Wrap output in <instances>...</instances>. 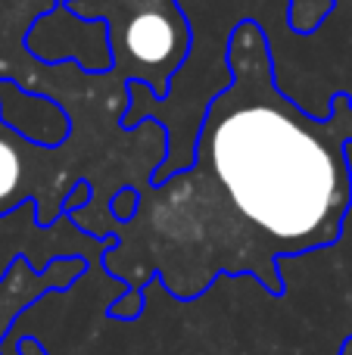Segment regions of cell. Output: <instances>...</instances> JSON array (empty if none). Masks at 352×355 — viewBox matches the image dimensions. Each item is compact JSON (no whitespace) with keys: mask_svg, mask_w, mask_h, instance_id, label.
I'll use <instances>...</instances> for the list:
<instances>
[{"mask_svg":"<svg viewBox=\"0 0 352 355\" xmlns=\"http://www.w3.org/2000/svg\"><path fill=\"white\" fill-rule=\"evenodd\" d=\"M19 181H22V156L10 141L0 137V215L22 206V202H16Z\"/></svg>","mask_w":352,"mask_h":355,"instance_id":"obj_5","label":"cell"},{"mask_svg":"<svg viewBox=\"0 0 352 355\" xmlns=\"http://www.w3.org/2000/svg\"><path fill=\"white\" fill-rule=\"evenodd\" d=\"M337 355H352V334H346V337H343L340 352H337Z\"/></svg>","mask_w":352,"mask_h":355,"instance_id":"obj_8","label":"cell"},{"mask_svg":"<svg viewBox=\"0 0 352 355\" xmlns=\"http://www.w3.org/2000/svg\"><path fill=\"white\" fill-rule=\"evenodd\" d=\"M231 85L206 103L193 153L162 184L137 187V212L116 225L100 268L125 284L106 318L137 321L147 284L197 302L218 277H256L287 293L281 262L328 250L352 209V97L334 91L328 116H309L274 78L259 19L231 31Z\"/></svg>","mask_w":352,"mask_h":355,"instance_id":"obj_1","label":"cell"},{"mask_svg":"<svg viewBox=\"0 0 352 355\" xmlns=\"http://www.w3.org/2000/svg\"><path fill=\"white\" fill-rule=\"evenodd\" d=\"M134 212H137V187L134 184H122L109 200V218L116 225H125V221L134 218Z\"/></svg>","mask_w":352,"mask_h":355,"instance_id":"obj_6","label":"cell"},{"mask_svg":"<svg viewBox=\"0 0 352 355\" xmlns=\"http://www.w3.org/2000/svg\"><path fill=\"white\" fill-rule=\"evenodd\" d=\"M0 122L35 150H60L72 137V116L44 94H28L12 78H0Z\"/></svg>","mask_w":352,"mask_h":355,"instance_id":"obj_2","label":"cell"},{"mask_svg":"<svg viewBox=\"0 0 352 355\" xmlns=\"http://www.w3.org/2000/svg\"><path fill=\"white\" fill-rule=\"evenodd\" d=\"M91 200H94V184L87 181V178H78V181L69 187V193L62 196V202H60V209H56V212H60V215H75V209L81 212V209H85Z\"/></svg>","mask_w":352,"mask_h":355,"instance_id":"obj_7","label":"cell"},{"mask_svg":"<svg viewBox=\"0 0 352 355\" xmlns=\"http://www.w3.org/2000/svg\"><path fill=\"white\" fill-rule=\"evenodd\" d=\"M334 10L337 0H287V28L297 37H312Z\"/></svg>","mask_w":352,"mask_h":355,"instance_id":"obj_4","label":"cell"},{"mask_svg":"<svg viewBox=\"0 0 352 355\" xmlns=\"http://www.w3.org/2000/svg\"><path fill=\"white\" fill-rule=\"evenodd\" d=\"M178 35L191 37V28H187V16L175 3L168 16L153 10V12H141V16L131 19L128 31H125V44H128V53L141 66H162L172 56L181 66L191 50L178 47Z\"/></svg>","mask_w":352,"mask_h":355,"instance_id":"obj_3","label":"cell"}]
</instances>
